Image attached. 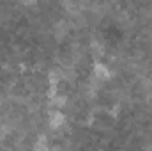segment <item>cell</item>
<instances>
[{
    "mask_svg": "<svg viewBox=\"0 0 152 151\" xmlns=\"http://www.w3.org/2000/svg\"><path fill=\"white\" fill-rule=\"evenodd\" d=\"M108 70L104 68V66H101V64H97L96 68H94V76H96V80H106L108 78Z\"/></svg>",
    "mask_w": 152,
    "mask_h": 151,
    "instance_id": "cell-1",
    "label": "cell"
}]
</instances>
